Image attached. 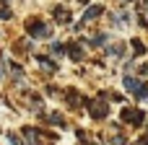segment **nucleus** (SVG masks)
Wrapping results in <instances>:
<instances>
[{
  "label": "nucleus",
  "instance_id": "4",
  "mask_svg": "<svg viewBox=\"0 0 148 145\" xmlns=\"http://www.w3.org/2000/svg\"><path fill=\"white\" fill-rule=\"evenodd\" d=\"M140 86H143V83H138L135 78H125V88H127V91H133V93H135Z\"/></svg>",
  "mask_w": 148,
  "mask_h": 145
},
{
  "label": "nucleus",
  "instance_id": "6",
  "mask_svg": "<svg viewBox=\"0 0 148 145\" xmlns=\"http://www.w3.org/2000/svg\"><path fill=\"white\" fill-rule=\"evenodd\" d=\"M94 114H96V117H101V114H104V106H101V104H96V106H94Z\"/></svg>",
  "mask_w": 148,
  "mask_h": 145
},
{
  "label": "nucleus",
  "instance_id": "2",
  "mask_svg": "<svg viewBox=\"0 0 148 145\" xmlns=\"http://www.w3.org/2000/svg\"><path fill=\"white\" fill-rule=\"evenodd\" d=\"M122 119H125V122H130V125H135V127H140V125H143V112L125 109V112H122Z\"/></svg>",
  "mask_w": 148,
  "mask_h": 145
},
{
  "label": "nucleus",
  "instance_id": "5",
  "mask_svg": "<svg viewBox=\"0 0 148 145\" xmlns=\"http://www.w3.org/2000/svg\"><path fill=\"white\" fill-rule=\"evenodd\" d=\"M23 135L29 138V143H31V145H39V143H36V132H34V130H26Z\"/></svg>",
  "mask_w": 148,
  "mask_h": 145
},
{
  "label": "nucleus",
  "instance_id": "8",
  "mask_svg": "<svg viewBox=\"0 0 148 145\" xmlns=\"http://www.w3.org/2000/svg\"><path fill=\"white\" fill-rule=\"evenodd\" d=\"M3 67H5V57H0V75H3Z\"/></svg>",
  "mask_w": 148,
  "mask_h": 145
},
{
  "label": "nucleus",
  "instance_id": "1",
  "mask_svg": "<svg viewBox=\"0 0 148 145\" xmlns=\"http://www.w3.org/2000/svg\"><path fill=\"white\" fill-rule=\"evenodd\" d=\"M29 34H31L34 39H44V36H49V26L34 21V23H29Z\"/></svg>",
  "mask_w": 148,
  "mask_h": 145
},
{
  "label": "nucleus",
  "instance_id": "3",
  "mask_svg": "<svg viewBox=\"0 0 148 145\" xmlns=\"http://www.w3.org/2000/svg\"><path fill=\"white\" fill-rule=\"evenodd\" d=\"M101 10H104L101 5H91V8H86V13H83V21H91V18H96Z\"/></svg>",
  "mask_w": 148,
  "mask_h": 145
},
{
  "label": "nucleus",
  "instance_id": "7",
  "mask_svg": "<svg viewBox=\"0 0 148 145\" xmlns=\"http://www.w3.org/2000/svg\"><path fill=\"white\" fill-rule=\"evenodd\" d=\"M0 18H10V10H0Z\"/></svg>",
  "mask_w": 148,
  "mask_h": 145
}]
</instances>
